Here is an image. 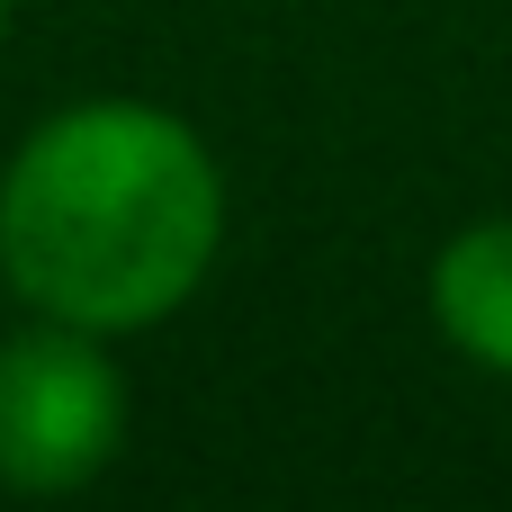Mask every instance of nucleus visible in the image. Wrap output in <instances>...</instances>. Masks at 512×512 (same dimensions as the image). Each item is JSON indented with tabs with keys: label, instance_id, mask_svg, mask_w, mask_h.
<instances>
[{
	"label": "nucleus",
	"instance_id": "5",
	"mask_svg": "<svg viewBox=\"0 0 512 512\" xmlns=\"http://www.w3.org/2000/svg\"><path fill=\"white\" fill-rule=\"evenodd\" d=\"M0 297H9V288H0Z\"/></svg>",
	"mask_w": 512,
	"mask_h": 512
},
{
	"label": "nucleus",
	"instance_id": "4",
	"mask_svg": "<svg viewBox=\"0 0 512 512\" xmlns=\"http://www.w3.org/2000/svg\"><path fill=\"white\" fill-rule=\"evenodd\" d=\"M0 45H9V0H0Z\"/></svg>",
	"mask_w": 512,
	"mask_h": 512
},
{
	"label": "nucleus",
	"instance_id": "3",
	"mask_svg": "<svg viewBox=\"0 0 512 512\" xmlns=\"http://www.w3.org/2000/svg\"><path fill=\"white\" fill-rule=\"evenodd\" d=\"M423 297H432L441 342H450L468 369L512 378V216H468V225L432 252Z\"/></svg>",
	"mask_w": 512,
	"mask_h": 512
},
{
	"label": "nucleus",
	"instance_id": "1",
	"mask_svg": "<svg viewBox=\"0 0 512 512\" xmlns=\"http://www.w3.org/2000/svg\"><path fill=\"white\" fill-rule=\"evenodd\" d=\"M225 261V162L162 99H72L0 162V288L81 333L171 324Z\"/></svg>",
	"mask_w": 512,
	"mask_h": 512
},
{
	"label": "nucleus",
	"instance_id": "2",
	"mask_svg": "<svg viewBox=\"0 0 512 512\" xmlns=\"http://www.w3.org/2000/svg\"><path fill=\"white\" fill-rule=\"evenodd\" d=\"M135 423L126 369L108 333L27 315L0 333V486L9 495H81L117 468Z\"/></svg>",
	"mask_w": 512,
	"mask_h": 512
}]
</instances>
